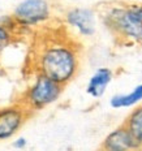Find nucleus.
Returning <instances> with one entry per match:
<instances>
[{
	"label": "nucleus",
	"instance_id": "f257e3e1",
	"mask_svg": "<svg viewBox=\"0 0 142 151\" xmlns=\"http://www.w3.org/2000/svg\"><path fill=\"white\" fill-rule=\"evenodd\" d=\"M31 69L61 85H68L80 70L81 48L63 29H48L37 35L31 46Z\"/></svg>",
	"mask_w": 142,
	"mask_h": 151
},
{
	"label": "nucleus",
	"instance_id": "f03ea898",
	"mask_svg": "<svg viewBox=\"0 0 142 151\" xmlns=\"http://www.w3.org/2000/svg\"><path fill=\"white\" fill-rule=\"evenodd\" d=\"M105 26L120 43L142 45V4H116L102 13Z\"/></svg>",
	"mask_w": 142,
	"mask_h": 151
},
{
	"label": "nucleus",
	"instance_id": "7ed1b4c3",
	"mask_svg": "<svg viewBox=\"0 0 142 151\" xmlns=\"http://www.w3.org/2000/svg\"><path fill=\"white\" fill-rule=\"evenodd\" d=\"M63 90L64 85L45 74L38 73L35 74L33 83L22 94L20 103H22L31 112L42 111L52 103L58 102L63 94Z\"/></svg>",
	"mask_w": 142,
	"mask_h": 151
},
{
	"label": "nucleus",
	"instance_id": "20e7f679",
	"mask_svg": "<svg viewBox=\"0 0 142 151\" xmlns=\"http://www.w3.org/2000/svg\"><path fill=\"white\" fill-rule=\"evenodd\" d=\"M51 14V4L47 0H22L16 5L11 17L16 26L33 27L46 24Z\"/></svg>",
	"mask_w": 142,
	"mask_h": 151
},
{
	"label": "nucleus",
	"instance_id": "39448f33",
	"mask_svg": "<svg viewBox=\"0 0 142 151\" xmlns=\"http://www.w3.org/2000/svg\"><path fill=\"white\" fill-rule=\"evenodd\" d=\"M31 115L33 112L20 102L0 108V141L14 137Z\"/></svg>",
	"mask_w": 142,
	"mask_h": 151
},
{
	"label": "nucleus",
	"instance_id": "423d86ee",
	"mask_svg": "<svg viewBox=\"0 0 142 151\" xmlns=\"http://www.w3.org/2000/svg\"><path fill=\"white\" fill-rule=\"evenodd\" d=\"M65 24L81 37H93L97 30V14L91 8L76 7L64 16Z\"/></svg>",
	"mask_w": 142,
	"mask_h": 151
},
{
	"label": "nucleus",
	"instance_id": "0eeeda50",
	"mask_svg": "<svg viewBox=\"0 0 142 151\" xmlns=\"http://www.w3.org/2000/svg\"><path fill=\"white\" fill-rule=\"evenodd\" d=\"M100 149L106 151H127L140 149L137 142L124 124L110 132L103 139Z\"/></svg>",
	"mask_w": 142,
	"mask_h": 151
},
{
	"label": "nucleus",
	"instance_id": "6e6552de",
	"mask_svg": "<svg viewBox=\"0 0 142 151\" xmlns=\"http://www.w3.org/2000/svg\"><path fill=\"white\" fill-rule=\"evenodd\" d=\"M113 80V72L112 69L107 67H100L94 70V73L90 76L89 81L86 85V93L89 94L91 98L98 99L103 96L106 93L107 87Z\"/></svg>",
	"mask_w": 142,
	"mask_h": 151
},
{
	"label": "nucleus",
	"instance_id": "1a4fd4ad",
	"mask_svg": "<svg viewBox=\"0 0 142 151\" xmlns=\"http://www.w3.org/2000/svg\"><path fill=\"white\" fill-rule=\"evenodd\" d=\"M142 103V83L137 85L127 94H116L110 99V106L115 109L130 108Z\"/></svg>",
	"mask_w": 142,
	"mask_h": 151
},
{
	"label": "nucleus",
	"instance_id": "9d476101",
	"mask_svg": "<svg viewBox=\"0 0 142 151\" xmlns=\"http://www.w3.org/2000/svg\"><path fill=\"white\" fill-rule=\"evenodd\" d=\"M123 124L130 132L138 147L142 149V103L136 106L134 109H132Z\"/></svg>",
	"mask_w": 142,
	"mask_h": 151
},
{
	"label": "nucleus",
	"instance_id": "9b49d317",
	"mask_svg": "<svg viewBox=\"0 0 142 151\" xmlns=\"http://www.w3.org/2000/svg\"><path fill=\"white\" fill-rule=\"evenodd\" d=\"M13 20L11 24L0 22V58L4 53V51L9 47L14 39V33H13V26H12Z\"/></svg>",
	"mask_w": 142,
	"mask_h": 151
},
{
	"label": "nucleus",
	"instance_id": "f8f14e48",
	"mask_svg": "<svg viewBox=\"0 0 142 151\" xmlns=\"http://www.w3.org/2000/svg\"><path fill=\"white\" fill-rule=\"evenodd\" d=\"M26 145H27V139L25 137H20V138H17L16 141H13V145L12 146L14 147V149H18V150H22L26 147Z\"/></svg>",
	"mask_w": 142,
	"mask_h": 151
}]
</instances>
